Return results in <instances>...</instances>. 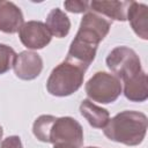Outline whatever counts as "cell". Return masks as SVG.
<instances>
[{
	"label": "cell",
	"instance_id": "obj_4",
	"mask_svg": "<svg viewBox=\"0 0 148 148\" xmlns=\"http://www.w3.org/2000/svg\"><path fill=\"white\" fill-rule=\"evenodd\" d=\"M106 66L116 77L123 81L142 71L139 56L127 46L114 47L106 57Z\"/></svg>",
	"mask_w": 148,
	"mask_h": 148
},
{
	"label": "cell",
	"instance_id": "obj_10",
	"mask_svg": "<svg viewBox=\"0 0 148 148\" xmlns=\"http://www.w3.org/2000/svg\"><path fill=\"white\" fill-rule=\"evenodd\" d=\"M96 51H97V46L83 43V42L74 38L71 43L66 59L81 66L82 68H84L87 71L89 65L95 59Z\"/></svg>",
	"mask_w": 148,
	"mask_h": 148
},
{
	"label": "cell",
	"instance_id": "obj_16",
	"mask_svg": "<svg viewBox=\"0 0 148 148\" xmlns=\"http://www.w3.org/2000/svg\"><path fill=\"white\" fill-rule=\"evenodd\" d=\"M56 117L51 114H42L39 116L34 125H32V133L34 135L42 142H47L50 143V135H51V130L52 126L56 121Z\"/></svg>",
	"mask_w": 148,
	"mask_h": 148
},
{
	"label": "cell",
	"instance_id": "obj_20",
	"mask_svg": "<svg viewBox=\"0 0 148 148\" xmlns=\"http://www.w3.org/2000/svg\"><path fill=\"white\" fill-rule=\"evenodd\" d=\"M53 148H77L74 146H65V145H53Z\"/></svg>",
	"mask_w": 148,
	"mask_h": 148
},
{
	"label": "cell",
	"instance_id": "obj_12",
	"mask_svg": "<svg viewBox=\"0 0 148 148\" xmlns=\"http://www.w3.org/2000/svg\"><path fill=\"white\" fill-rule=\"evenodd\" d=\"M131 1H91L89 7L96 13L116 21L127 20V9Z\"/></svg>",
	"mask_w": 148,
	"mask_h": 148
},
{
	"label": "cell",
	"instance_id": "obj_14",
	"mask_svg": "<svg viewBox=\"0 0 148 148\" xmlns=\"http://www.w3.org/2000/svg\"><path fill=\"white\" fill-rule=\"evenodd\" d=\"M80 112L82 117L95 128H104L110 119L108 110L94 104L89 99H83L80 104Z\"/></svg>",
	"mask_w": 148,
	"mask_h": 148
},
{
	"label": "cell",
	"instance_id": "obj_17",
	"mask_svg": "<svg viewBox=\"0 0 148 148\" xmlns=\"http://www.w3.org/2000/svg\"><path fill=\"white\" fill-rule=\"evenodd\" d=\"M16 53L15 51L5 44H0V75L8 72L15 61Z\"/></svg>",
	"mask_w": 148,
	"mask_h": 148
},
{
	"label": "cell",
	"instance_id": "obj_13",
	"mask_svg": "<svg viewBox=\"0 0 148 148\" xmlns=\"http://www.w3.org/2000/svg\"><path fill=\"white\" fill-rule=\"evenodd\" d=\"M124 95L132 102H145L148 98L147 74L143 71L124 81Z\"/></svg>",
	"mask_w": 148,
	"mask_h": 148
},
{
	"label": "cell",
	"instance_id": "obj_9",
	"mask_svg": "<svg viewBox=\"0 0 148 148\" xmlns=\"http://www.w3.org/2000/svg\"><path fill=\"white\" fill-rule=\"evenodd\" d=\"M23 24L21 9L12 1L0 0V31L15 34Z\"/></svg>",
	"mask_w": 148,
	"mask_h": 148
},
{
	"label": "cell",
	"instance_id": "obj_11",
	"mask_svg": "<svg viewBox=\"0 0 148 148\" xmlns=\"http://www.w3.org/2000/svg\"><path fill=\"white\" fill-rule=\"evenodd\" d=\"M127 20L134 32L142 39L148 38V7L136 1H131L127 9Z\"/></svg>",
	"mask_w": 148,
	"mask_h": 148
},
{
	"label": "cell",
	"instance_id": "obj_22",
	"mask_svg": "<svg viewBox=\"0 0 148 148\" xmlns=\"http://www.w3.org/2000/svg\"><path fill=\"white\" fill-rule=\"evenodd\" d=\"M87 148H97V147H87Z\"/></svg>",
	"mask_w": 148,
	"mask_h": 148
},
{
	"label": "cell",
	"instance_id": "obj_5",
	"mask_svg": "<svg viewBox=\"0 0 148 148\" xmlns=\"http://www.w3.org/2000/svg\"><path fill=\"white\" fill-rule=\"evenodd\" d=\"M50 143L74 146L81 148L83 145L82 126L72 117L57 118L51 130Z\"/></svg>",
	"mask_w": 148,
	"mask_h": 148
},
{
	"label": "cell",
	"instance_id": "obj_3",
	"mask_svg": "<svg viewBox=\"0 0 148 148\" xmlns=\"http://www.w3.org/2000/svg\"><path fill=\"white\" fill-rule=\"evenodd\" d=\"M87 96L98 103L109 104L114 102L121 94L120 80L106 72H97L86 83Z\"/></svg>",
	"mask_w": 148,
	"mask_h": 148
},
{
	"label": "cell",
	"instance_id": "obj_18",
	"mask_svg": "<svg viewBox=\"0 0 148 148\" xmlns=\"http://www.w3.org/2000/svg\"><path fill=\"white\" fill-rule=\"evenodd\" d=\"M64 7L66 10L71 12V13H83L86 10H88L89 8V2L87 1H65L64 2Z\"/></svg>",
	"mask_w": 148,
	"mask_h": 148
},
{
	"label": "cell",
	"instance_id": "obj_21",
	"mask_svg": "<svg viewBox=\"0 0 148 148\" xmlns=\"http://www.w3.org/2000/svg\"><path fill=\"white\" fill-rule=\"evenodd\" d=\"M2 134H3V130H2V127L0 126V140H1V138H2Z\"/></svg>",
	"mask_w": 148,
	"mask_h": 148
},
{
	"label": "cell",
	"instance_id": "obj_1",
	"mask_svg": "<svg viewBox=\"0 0 148 148\" xmlns=\"http://www.w3.org/2000/svg\"><path fill=\"white\" fill-rule=\"evenodd\" d=\"M147 116L139 111H123L109 119L104 127V135L111 141L126 146L140 145L147 133Z\"/></svg>",
	"mask_w": 148,
	"mask_h": 148
},
{
	"label": "cell",
	"instance_id": "obj_7",
	"mask_svg": "<svg viewBox=\"0 0 148 148\" xmlns=\"http://www.w3.org/2000/svg\"><path fill=\"white\" fill-rule=\"evenodd\" d=\"M18 37L25 47L30 50H39L51 42L52 35L45 23L40 21H28L20 28Z\"/></svg>",
	"mask_w": 148,
	"mask_h": 148
},
{
	"label": "cell",
	"instance_id": "obj_15",
	"mask_svg": "<svg viewBox=\"0 0 148 148\" xmlns=\"http://www.w3.org/2000/svg\"><path fill=\"white\" fill-rule=\"evenodd\" d=\"M46 28L50 34L57 38H62L68 35L71 29V21L68 16L59 8H53L46 17Z\"/></svg>",
	"mask_w": 148,
	"mask_h": 148
},
{
	"label": "cell",
	"instance_id": "obj_2",
	"mask_svg": "<svg viewBox=\"0 0 148 148\" xmlns=\"http://www.w3.org/2000/svg\"><path fill=\"white\" fill-rule=\"evenodd\" d=\"M84 73V68L65 59L52 69L46 82V89L53 96H69L81 88Z\"/></svg>",
	"mask_w": 148,
	"mask_h": 148
},
{
	"label": "cell",
	"instance_id": "obj_6",
	"mask_svg": "<svg viewBox=\"0 0 148 148\" xmlns=\"http://www.w3.org/2000/svg\"><path fill=\"white\" fill-rule=\"evenodd\" d=\"M110 28V21L94 12H88L81 20L75 38L83 43L98 46V44L109 34Z\"/></svg>",
	"mask_w": 148,
	"mask_h": 148
},
{
	"label": "cell",
	"instance_id": "obj_8",
	"mask_svg": "<svg viewBox=\"0 0 148 148\" xmlns=\"http://www.w3.org/2000/svg\"><path fill=\"white\" fill-rule=\"evenodd\" d=\"M14 73L21 80H34L43 69V60L40 56L32 51H23L16 54L14 65Z\"/></svg>",
	"mask_w": 148,
	"mask_h": 148
},
{
	"label": "cell",
	"instance_id": "obj_19",
	"mask_svg": "<svg viewBox=\"0 0 148 148\" xmlns=\"http://www.w3.org/2000/svg\"><path fill=\"white\" fill-rule=\"evenodd\" d=\"M0 148H23V146H22L20 136L12 135V136H8L5 140H2Z\"/></svg>",
	"mask_w": 148,
	"mask_h": 148
}]
</instances>
